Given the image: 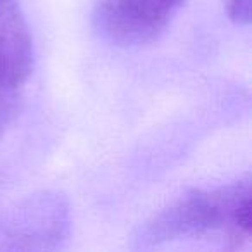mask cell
I'll return each instance as SVG.
<instances>
[{
  "instance_id": "cell-1",
  "label": "cell",
  "mask_w": 252,
  "mask_h": 252,
  "mask_svg": "<svg viewBox=\"0 0 252 252\" xmlns=\"http://www.w3.org/2000/svg\"><path fill=\"white\" fill-rule=\"evenodd\" d=\"M251 178L214 190H193L152 216L137 235L138 247L223 233L233 242L251 237Z\"/></svg>"
},
{
  "instance_id": "cell-2",
  "label": "cell",
  "mask_w": 252,
  "mask_h": 252,
  "mask_svg": "<svg viewBox=\"0 0 252 252\" xmlns=\"http://www.w3.org/2000/svg\"><path fill=\"white\" fill-rule=\"evenodd\" d=\"M183 4L185 0H100L94 12V26L114 45H145L168 28Z\"/></svg>"
},
{
  "instance_id": "cell-3",
  "label": "cell",
  "mask_w": 252,
  "mask_h": 252,
  "mask_svg": "<svg viewBox=\"0 0 252 252\" xmlns=\"http://www.w3.org/2000/svg\"><path fill=\"white\" fill-rule=\"evenodd\" d=\"M66 200L56 193H40L0 218V249H54L69 226Z\"/></svg>"
},
{
  "instance_id": "cell-4",
  "label": "cell",
  "mask_w": 252,
  "mask_h": 252,
  "mask_svg": "<svg viewBox=\"0 0 252 252\" xmlns=\"http://www.w3.org/2000/svg\"><path fill=\"white\" fill-rule=\"evenodd\" d=\"M33 71V38L14 0H0V85L19 88Z\"/></svg>"
},
{
  "instance_id": "cell-5",
  "label": "cell",
  "mask_w": 252,
  "mask_h": 252,
  "mask_svg": "<svg viewBox=\"0 0 252 252\" xmlns=\"http://www.w3.org/2000/svg\"><path fill=\"white\" fill-rule=\"evenodd\" d=\"M18 88H9L0 85V135L4 133L9 123L18 112Z\"/></svg>"
},
{
  "instance_id": "cell-6",
  "label": "cell",
  "mask_w": 252,
  "mask_h": 252,
  "mask_svg": "<svg viewBox=\"0 0 252 252\" xmlns=\"http://www.w3.org/2000/svg\"><path fill=\"white\" fill-rule=\"evenodd\" d=\"M251 0H224L226 14L237 25L251 23Z\"/></svg>"
}]
</instances>
